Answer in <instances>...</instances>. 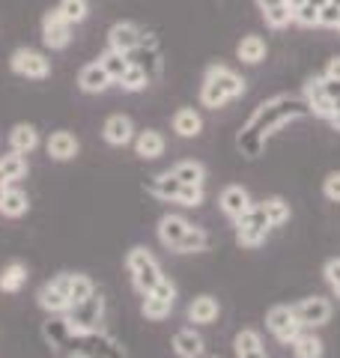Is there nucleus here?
<instances>
[{"label": "nucleus", "mask_w": 340, "mask_h": 358, "mask_svg": "<svg viewBox=\"0 0 340 358\" xmlns=\"http://www.w3.org/2000/svg\"><path fill=\"white\" fill-rule=\"evenodd\" d=\"M236 239H239V245H245V248H254V245H260L266 239L263 230L257 227H245V224H239V230H236Z\"/></svg>", "instance_id": "nucleus-40"}, {"label": "nucleus", "mask_w": 340, "mask_h": 358, "mask_svg": "<svg viewBox=\"0 0 340 358\" xmlns=\"http://www.w3.org/2000/svg\"><path fill=\"white\" fill-rule=\"evenodd\" d=\"M134 152H138L143 162L158 159V155L164 152V138H162V131H155V129L141 131L138 138H134Z\"/></svg>", "instance_id": "nucleus-17"}, {"label": "nucleus", "mask_w": 340, "mask_h": 358, "mask_svg": "<svg viewBox=\"0 0 340 358\" xmlns=\"http://www.w3.org/2000/svg\"><path fill=\"white\" fill-rule=\"evenodd\" d=\"M170 310H173V301H164V299H158V296H143V305H141V313L146 320H153V322H158V320H164V317H170Z\"/></svg>", "instance_id": "nucleus-30"}, {"label": "nucleus", "mask_w": 340, "mask_h": 358, "mask_svg": "<svg viewBox=\"0 0 340 358\" xmlns=\"http://www.w3.org/2000/svg\"><path fill=\"white\" fill-rule=\"evenodd\" d=\"M179 182H185V185H203V179H206V167H203L200 162H179L173 171Z\"/></svg>", "instance_id": "nucleus-27"}, {"label": "nucleus", "mask_w": 340, "mask_h": 358, "mask_svg": "<svg viewBox=\"0 0 340 358\" xmlns=\"http://www.w3.org/2000/svg\"><path fill=\"white\" fill-rule=\"evenodd\" d=\"M153 296H158V299H164V301H173L176 299V287H173V281H167V278H162V281L155 284V289H153Z\"/></svg>", "instance_id": "nucleus-44"}, {"label": "nucleus", "mask_w": 340, "mask_h": 358, "mask_svg": "<svg viewBox=\"0 0 340 358\" xmlns=\"http://www.w3.org/2000/svg\"><path fill=\"white\" fill-rule=\"evenodd\" d=\"M292 313H296L302 326H325L328 317H332V305L325 299H304L292 308Z\"/></svg>", "instance_id": "nucleus-12"}, {"label": "nucleus", "mask_w": 340, "mask_h": 358, "mask_svg": "<svg viewBox=\"0 0 340 358\" xmlns=\"http://www.w3.org/2000/svg\"><path fill=\"white\" fill-rule=\"evenodd\" d=\"M304 102H308V110H311L313 117L332 120L334 105H332V99L325 96V90H323V81H320V78H311V81L304 84Z\"/></svg>", "instance_id": "nucleus-13"}, {"label": "nucleus", "mask_w": 340, "mask_h": 358, "mask_svg": "<svg viewBox=\"0 0 340 358\" xmlns=\"http://www.w3.org/2000/svg\"><path fill=\"white\" fill-rule=\"evenodd\" d=\"M0 171H3V176L9 179V182H18V179H24L27 176V155L9 150L6 155H0Z\"/></svg>", "instance_id": "nucleus-25"}, {"label": "nucleus", "mask_w": 340, "mask_h": 358, "mask_svg": "<svg viewBox=\"0 0 340 358\" xmlns=\"http://www.w3.org/2000/svg\"><path fill=\"white\" fill-rule=\"evenodd\" d=\"M292 24H302V27H320V6H313L311 0H304L302 6L292 9Z\"/></svg>", "instance_id": "nucleus-34"}, {"label": "nucleus", "mask_w": 340, "mask_h": 358, "mask_svg": "<svg viewBox=\"0 0 340 358\" xmlns=\"http://www.w3.org/2000/svg\"><path fill=\"white\" fill-rule=\"evenodd\" d=\"M39 33H42V45L48 51H63L72 45V24L63 18L60 9H48L39 21Z\"/></svg>", "instance_id": "nucleus-5"}, {"label": "nucleus", "mask_w": 340, "mask_h": 358, "mask_svg": "<svg viewBox=\"0 0 340 358\" xmlns=\"http://www.w3.org/2000/svg\"><path fill=\"white\" fill-rule=\"evenodd\" d=\"M337 3H340V0H337Z\"/></svg>", "instance_id": "nucleus-53"}, {"label": "nucleus", "mask_w": 340, "mask_h": 358, "mask_svg": "<svg viewBox=\"0 0 340 358\" xmlns=\"http://www.w3.org/2000/svg\"><path fill=\"white\" fill-rule=\"evenodd\" d=\"M173 131L179 134V138H197V134L203 131V117L194 108H179L173 114Z\"/></svg>", "instance_id": "nucleus-21"}, {"label": "nucleus", "mask_w": 340, "mask_h": 358, "mask_svg": "<svg viewBox=\"0 0 340 358\" xmlns=\"http://www.w3.org/2000/svg\"><path fill=\"white\" fill-rule=\"evenodd\" d=\"M150 81H153L150 72H146L141 63H134V60H132V66H129L126 72H122V78L117 81V87L122 90V93H141V90L150 87Z\"/></svg>", "instance_id": "nucleus-24"}, {"label": "nucleus", "mask_w": 340, "mask_h": 358, "mask_svg": "<svg viewBox=\"0 0 340 358\" xmlns=\"http://www.w3.org/2000/svg\"><path fill=\"white\" fill-rule=\"evenodd\" d=\"M337 33H340V24H337Z\"/></svg>", "instance_id": "nucleus-52"}, {"label": "nucleus", "mask_w": 340, "mask_h": 358, "mask_svg": "<svg viewBox=\"0 0 340 358\" xmlns=\"http://www.w3.org/2000/svg\"><path fill=\"white\" fill-rule=\"evenodd\" d=\"M337 24H340V3L337 0H328V3L320 9V27L337 30Z\"/></svg>", "instance_id": "nucleus-39"}, {"label": "nucleus", "mask_w": 340, "mask_h": 358, "mask_svg": "<svg viewBox=\"0 0 340 358\" xmlns=\"http://www.w3.org/2000/svg\"><path fill=\"white\" fill-rule=\"evenodd\" d=\"M320 81H323V90H325V96L332 99V105L340 99V81H334V78H325V75H320Z\"/></svg>", "instance_id": "nucleus-45"}, {"label": "nucleus", "mask_w": 340, "mask_h": 358, "mask_svg": "<svg viewBox=\"0 0 340 358\" xmlns=\"http://www.w3.org/2000/svg\"><path fill=\"white\" fill-rule=\"evenodd\" d=\"M111 87H113V78L108 75V69L99 60L81 66V72H78V90H81V93L99 96V93H108Z\"/></svg>", "instance_id": "nucleus-8"}, {"label": "nucleus", "mask_w": 340, "mask_h": 358, "mask_svg": "<svg viewBox=\"0 0 340 358\" xmlns=\"http://www.w3.org/2000/svg\"><path fill=\"white\" fill-rule=\"evenodd\" d=\"M325 78H334V81H340V57H332L325 66Z\"/></svg>", "instance_id": "nucleus-46"}, {"label": "nucleus", "mask_w": 340, "mask_h": 358, "mask_svg": "<svg viewBox=\"0 0 340 358\" xmlns=\"http://www.w3.org/2000/svg\"><path fill=\"white\" fill-rule=\"evenodd\" d=\"M101 138H105V143H111V147H126V143H132L134 141V122H132V117L111 114L105 120V126H101Z\"/></svg>", "instance_id": "nucleus-10"}, {"label": "nucleus", "mask_w": 340, "mask_h": 358, "mask_svg": "<svg viewBox=\"0 0 340 358\" xmlns=\"http://www.w3.org/2000/svg\"><path fill=\"white\" fill-rule=\"evenodd\" d=\"M209 245V236L203 233L200 227H188L185 230V236H183V242L176 245V251L179 254H197V251H203Z\"/></svg>", "instance_id": "nucleus-33"}, {"label": "nucleus", "mask_w": 340, "mask_h": 358, "mask_svg": "<svg viewBox=\"0 0 340 358\" xmlns=\"http://www.w3.org/2000/svg\"><path fill=\"white\" fill-rule=\"evenodd\" d=\"M323 192H325L328 200H337V203H340V171H334V173H328V176H325Z\"/></svg>", "instance_id": "nucleus-42"}, {"label": "nucleus", "mask_w": 340, "mask_h": 358, "mask_svg": "<svg viewBox=\"0 0 340 358\" xmlns=\"http://www.w3.org/2000/svg\"><path fill=\"white\" fill-rule=\"evenodd\" d=\"M191 227V224L185 218H179V215H164L162 221H158V239H162L164 248H173L176 251V245L183 242L185 236V230Z\"/></svg>", "instance_id": "nucleus-16"}, {"label": "nucleus", "mask_w": 340, "mask_h": 358, "mask_svg": "<svg viewBox=\"0 0 340 358\" xmlns=\"http://www.w3.org/2000/svg\"><path fill=\"white\" fill-rule=\"evenodd\" d=\"M27 266L24 263H6L3 268H0V289L3 293H21L24 289V284H27Z\"/></svg>", "instance_id": "nucleus-19"}, {"label": "nucleus", "mask_w": 340, "mask_h": 358, "mask_svg": "<svg viewBox=\"0 0 340 358\" xmlns=\"http://www.w3.org/2000/svg\"><path fill=\"white\" fill-rule=\"evenodd\" d=\"M325 281L334 287V293L340 299V260H328L325 263Z\"/></svg>", "instance_id": "nucleus-43"}, {"label": "nucleus", "mask_w": 340, "mask_h": 358, "mask_svg": "<svg viewBox=\"0 0 340 358\" xmlns=\"http://www.w3.org/2000/svg\"><path fill=\"white\" fill-rule=\"evenodd\" d=\"M257 350H263V343H260V334L251 331V329H245L236 334V355H245V352H257Z\"/></svg>", "instance_id": "nucleus-38"}, {"label": "nucleus", "mask_w": 340, "mask_h": 358, "mask_svg": "<svg viewBox=\"0 0 340 358\" xmlns=\"http://www.w3.org/2000/svg\"><path fill=\"white\" fill-rule=\"evenodd\" d=\"M9 185H13V182H9V179L3 176V171H0V200H3V194H6V188Z\"/></svg>", "instance_id": "nucleus-48"}, {"label": "nucleus", "mask_w": 340, "mask_h": 358, "mask_svg": "<svg viewBox=\"0 0 340 358\" xmlns=\"http://www.w3.org/2000/svg\"><path fill=\"white\" fill-rule=\"evenodd\" d=\"M221 209H224L227 218L239 221L245 212L251 209V197H248V192H245L242 185H227L224 192H221Z\"/></svg>", "instance_id": "nucleus-14"}, {"label": "nucleus", "mask_w": 340, "mask_h": 358, "mask_svg": "<svg viewBox=\"0 0 340 358\" xmlns=\"http://www.w3.org/2000/svg\"><path fill=\"white\" fill-rule=\"evenodd\" d=\"M57 9H60L63 18L69 21L72 27L75 24H84V21L90 18V3H87V0H60Z\"/></svg>", "instance_id": "nucleus-29"}, {"label": "nucleus", "mask_w": 340, "mask_h": 358, "mask_svg": "<svg viewBox=\"0 0 340 358\" xmlns=\"http://www.w3.org/2000/svg\"><path fill=\"white\" fill-rule=\"evenodd\" d=\"M263 209H266V218H269L271 227H281V224L290 218V206L283 203L281 197H269V200H263Z\"/></svg>", "instance_id": "nucleus-35"}, {"label": "nucleus", "mask_w": 340, "mask_h": 358, "mask_svg": "<svg viewBox=\"0 0 340 358\" xmlns=\"http://www.w3.org/2000/svg\"><path fill=\"white\" fill-rule=\"evenodd\" d=\"M99 63L105 66V69H108V75L113 78V84H117L120 78H122V72H126L129 66H132V57H126V54H120V51L108 48V51H105V54H101V57H99Z\"/></svg>", "instance_id": "nucleus-28"}, {"label": "nucleus", "mask_w": 340, "mask_h": 358, "mask_svg": "<svg viewBox=\"0 0 340 358\" xmlns=\"http://www.w3.org/2000/svg\"><path fill=\"white\" fill-rule=\"evenodd\" d=\"M36 147H39V131H36V126H30V122H15L13 131H9V150L21 152V155H30Z\"/></svg>", "instance_id": "nucleus-15"}, {"label": "nucleus", "mask_w": 340, "mask_h": 358, "mask_svg": "<svg viewBox=\"0 0 340 358\" xmlns=\"http://www.w3.org/2000/svg\"><path fill=\"white\" fill-rule=\"evenodd\" d=\"M292 352H296V358H320L323 355V341L313 338V334H302L292 341Z\"/></svg>", "instance_id": "nucleus-32"}, {"label": "nucleus", "mask_w": 340, "mask_h": 358, "mask_svg": "<svg viewBox=\"0 0 340 358\" xmlns=\"http://www.w3.org/2000/svg\"><path fill=\"white\" fill-rule=\"evenodd\" d=\"M126 268L132 272L134 289H138V293H143V296H150L153 289H155V284L164 278V275H162V266L155 263V257L146 251V248H132L129 257H126Z\"/></svg>", "instance_id": "nucleus-2"}, {"label": "nucleus", "mask_w": 340, "mask_h": 358, "mask_svg": "<svg viewBox=\"0 0 340 358\" xmlns=\"http://www.w3.org/2000/svg\"><path fill=\"white\" fill-rule=\"evenodd\" d=\"M27 209H30L27 194L21 192V188L9 185L6 194H3V200H0V215H6V218H21V215H27Z\"/></svg>", "instance_id": "nucleus-23"}, {"label": "nucleus", "mask_w": 340, "mask_h": 358, "mask_svg": "<svg viewBox=\"0 0 340 358\" xmlns=\"http://www.w3.org/2000/svg\"><path fill=\"white\" fill-rule=\"evenodd\" d=\"M141 42H143V30H141V24H134V21H117V24H111V30H108V48L126 54V57H132V54L141 48Z\"/></svg>", "instance_id": "nucleus-7"}, {"label": "nucleus", "mask_w": 340, "mask_h": 358, "mask_svg": "<svg viewBox=\"0 0 340 358\" xmlns=\"http://www.w3.org/2000/svg\"><path fill=\"white\" fill-rule=\"evenodd\" d=\"M93 293H96V284L90 281L87 275H69V299H72V305H81V301H87Z\"/></svg>", "instance_id": "nucleus-31"}, {"label": "nucleus", "mask_w": 340, "mask_h": 358, "mask_svg": "<svg viewBox=\"0 0 340 358\" xmlns=\"http://www.w3.org/2000/svg\"><path fill=\"white\" fill-rule=\"evenodd\" d=\"M188 317L191 322H200V326H206V322H212L215 317H218V301H215L212 296H200L191 301L188 308Z\"/></svg>", "instance_id": "nucleus-26"}, {"label": "nucleus", "mask_w": 340, "mask_h": 358, "mask_svg": "<svg viewBox=\"0 0 340 358\" xmlns=\"http://www.w3.org/2000/svg\"><path fill=\"white\" fill-rule=\"evenodd\" d=\"M101 313H105V301H101V296H90L87 301H81V305H72L69 310L63 313V322L66 329L81 334V331H99L101 329Z\"/></svg>", "instance_id": "nucleus-4"}, {"label": "nucleus", "mask_w": 340, "mask_h": 358, "mask_svg": "<svg viewBox=\"0 0 340 358\" xmlns=\"http://www.w3.org/2000/svg\"><path fill=\"white\" fill-rule=\"evenodd\" d=\"M45 150H48V155L54 162H72L75 155L81 152V141H78L69 129H60V131H54L48 138Z\"/></svg>", "instance_id": "nucleus-11"}, {"label": "nucleus", "mask_w": 340, "mask_h": 358, "mask_svg": "<svg viewBox=\"0 0 340 358\" xmlns=\"http://www.w3.org/2000/svg\"><path fill=\"white\" fill-rule=\"evenodd\" d=\"M332 126H334V131H340V110H334V114H332Z\"/></svg>", "instance_id": "nucleus-49"}, {"label": "nucleus", "mask_w": 340, "mask_h": 358, "mask_svg": "<svg viewBox=\"0 0 340 358\" xmlns=\"http://www.w3.org/2000/svg\"><path fill=\"white\" fill-rule=\"evenodd\" d=\"M239 358H266V355H263V350H257V352H245V355H239Z\"/></svg>", "instance_id": "nucleus-50"}, {"label": "nucleus", "mask_w": 340, "mask_h": 358, "mask_svg": "<svg viewBox=\"0 0 340 358\" xmlns=\"http://www.w3.org/2000/svg\"><path fill=\"white\" fill-rule=\"evenodd\" d=\"M302 3H304V0H287V6H290V9H296V6H302Z\"/></svg>", "instance_id": "nucleus-51"}, {"label": "nucleus", "mask_w": 340, "mask_h": 358, "mask_svg": "<svg viewBox=\"0 0 340 358\" xmlns=\"http://www.w3.org/2000/svg\"><path fill=\"white\" fill-rule=\"evenodd\" d=\"M9 69L18 78H27V81H45V78H51V60L48 54L30 48V45H21L9 54Z\"/></svg>", "instance_id": "nucleus-3"}, {"label": "nucleus", "mask_w": 340, "mask_h": 358, "mask_svg": "<svg viewBox=\"0 0 340 358\" xmlns=\"http://www.w3.org/2000/svg\"><path fill=\"white\" fill-rule=\"evenodd\" d=\"M245 96V78L236 75L230 66L224 63H212L206 72H203V87H200V102L206 108H224L227 102Z\"/></svg>", "instance_id": "nucleus-1"}, {"label": "nucleus", "mask_w": 340, "mask_h": 358, "mask_svg": "<svg viewBox=\"0 0 340 358\" xmlns=\"http://www.w3.org/2000/svg\"><path fill=\"white\" fill-rule=\"evenodd\" d=\"M69 275L72 272H60V275L51 278V281L36 293V301H39L42 310L54 313V317H63V313L72 308V299H69Z\"/></svg>", "instance_id": "nucleus-6"}, {"label": "nucleus", "mask_w": 340, "mask_h": 358, "mask_svg": "<svg viewBox=\"0 0 340 358\" xmlns=\"http://www.w3.org/2000/svg\"><path fill=\"white\" fill-rule=\"evenodd\" d=\"M269 329L271 334L281 341V343H292L299 338V326L302 322L296 320V313H292V308H271L269 310Z\"/></svg>", "instance_id": "nucleus-9"}, {"label": "nucleus", "mask_w": 340, "mask_h": 358, "mask_svg": "<svg viewBox=\"0 0 340 358\" xmlns=\"http://www.w3.org/2000/svg\"><path fill=\"white\" fill-rule=\"evenodd\" d=\"M179 203H183V206H200V203H203V185H185V182H183V192H179Z\"/></svg>", "instance_id": "nucleus-41"}, {"label": "nucleus", "mask_w": 340, "mask_h": 358, "mask_svg": "<svg viewBox=\"0 0 340 358\" xmlns=\"http://www.w3.org/2000/svg\"><path fill=\"white\" fill-rule=\"evenodd\" d=\"M173 350L179 358H200L203 355V338L194 329H183L173 334Z\"/></svg>", "instance_id": "nucleus-22"}, {"label": "nucleus", "mask_w": 340, "mask_h": 358, "mask_svg": "<svg viewBox=\"0 0 340 358\" xmlns=\"http://www.w3.org/2000/svg\"><path fill=\"white\" fill-rule=\"evenodd\" d=\"M146 192L162 197V200H173V203H179V192H183V182L173 176V173H162V176H153L150 182H146Z\"/></svg>", "instance_id": "nucleus-18"}, {"label": "nucleus", "mask_w": 340, "mask_h": 358, "mask_svg": "<svg viewBox=\"0 0 340 358\" xmlns=\"http://www.w3.org/2000/svg\"><path fill=\"white\" fill-rule=\"evenodd\" d=\"M254 3H257V9H260V13H266V9L283 6V3H287V0H254Z\"/></svg>", "instance_id": "nucleus-47"}, {"label": "nucleus", "mask_w": 340, "mask_h": 358, "mask_svg": "<svg viewBox=\"0 0 340 358\" xmlns=\"http://www.w3.org/2000/svg\"><path fill=\"white\" fill-rule=\"evenodd\" d=\"M236 224H245V227H257V230H263V233L271 227L269 218H266V209H263V203H260V206H251V209H248L245 215H242L239 221H236Z\"/></svg>", "instance_id": "nucleus-37"}, {"label": "nucleus", "mask_w": 340, "mask_h": 358, "mask_svg": "<svg viewBox=\"0 0 340 358\" xmlns=\"http://www.w3.org/2000/svg\"><path fill=\"white\" fill-rule=\"evenodd\" d=\"M263 21L271 27V30H283V27H290L292 24V9L283 3V6H275V9H266L263 13Z\"/></svg>", "instance_id": "nucleus-36"}, {"label": "nucleus", "mask_w": 340, "mask_h": 358, "mask_svg": "<svg viewBox=\"0 0 340 358\" xmlns=\"http://www.w3.org/2000/svg\"><path fill=\"white\" fill-rule=\"evenodd\" d=\"M266 54H269V48H266L263 36H242V42L236 45V57H239L242 63H248V66L263 63Z\"/></svg>", "instance_id": "nucleus-20"}]
</instances>
